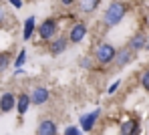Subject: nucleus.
<instances>
[{
  "label": "nucleus",
  "mask_w": 149,
  "mask_h": 135,
  "mask_svg": "<svg viewBox=\"0 0 149 135\" xmlns=\"http://www.w3.org/2000/svg\"><path fill=\"white\" fill-rule=\"evenodd\" d=\"M65 49H67V38L65 36L63 38H54L50 42V54H61Z\"/></svg>",
  "instance_id": "nucleus-11"
},
{
  "label": "nucleus",
  "mask_w": 149,
  "mask_h": 135,
  "mask_svg": "<svg viewBox=\"0 0 149 135\" xmlns=\"http://www.w3.org/2000/svg\"><path fill=\"white\" fill-rule=\"evenodd\" d=\"M34 16H28L24 22V32H22V36H24V40H28L30 36H32V32H34Z\"/></svg>",
  "instance_id": "nucleus-13"
},
{
  "label": "nucleus",
  "mask_w": 149,
  "mask_h": 135,
  "mask_svg": "<svg viewBox=\"0 0 149 135\" xmlns=\"http://www.w3.org/2000/svg\"><path fill=\"white\" fill-rule=\"evenodd\" d=\"M30 103H32V101H30V97L22 93V95L16 99V109H18V113H20V115H24L26 111H28V107H30Z\"/></svg>",
  "instance_id": "nucleus-12"
},
{
  "label": "nucleus",
  "mask_w": 149,
  "mask_h": 135,
  "mask_svg": "<svg viewBox=\"0 0 149 135\" xmlns=\"http://www.w3.org/2000/svg\"><path fill=\"white\" fill-rule=\"evenodd\" d=\"M117 87H119V81H115L111 87H109V93H115V91H117Z\"/></svg>",
  "instance_id": "nucleus-21"
},
{
  "label": "nucleus",
  "mask_w": 149,
  "mask_h": 135,
  "mask_svg": "<svg viewBox=\"0 0 149 135\" xmlns=\"http://www.w3.org/2000/svg\"><path fill=\"white\" fill-rule=\"evenodd\" d=\"M85 34H87V26L81 22V24H74V26H73V30H71V36H69V38H71L73 42H81V40L85 38Z\"/></svg>",
  "instance_id": "nucleus-8"
},
{
  "label": "nucleus",
  "mask_w": 149,
  "mask_h": 135,
  "mask_svg": "<svg viewBox=\"0 0 149 135\" xmlns=\"http://www.w3.org/2000/svg\"><path fill=\"white\" fill-rule=\"evenodd\" d=\"M131 56H133V54L129 53V51H121V53H117V56H115V58H117V65H119V67H123L125 63H129V61H131Z\"/></svg>",
  "instance_id": "nucleus-15"
},
{
  "label": "nucleus",
  "mask_w": 149,
  "mask_h": 135,
  "mask_svg": "<svg viewBox=\"0 0 149 135\" xmlns=\"http://www.w3.org/2000/svg\"><path fill=\"white\" fill-rule=\"evenodd\" d=\"M147 49H149V40H147Z\"/></svg>",
  "instance_id": "nucleus-24"
},
{
  "label": "nucleus",
  "mask_w": 149,
  "mask_h": 135,
  "mask_svg": "<svg viewBox=\"0 0 149 135\" xmlns=\"http://www.w3.org/2000/svg\"><path fill=\"white\" fill-rule=\"evenodd\" d=\"M54 30H56V22L49 18V20H45L40 26H38V34H40V38H45V40H50L52 36H54Z\"/></svg>",
  "instance_id": "nucleus-3"
},
{
  "label": "nucleus",
  "mask_w": 149,
  "mask_h": 135,
  "mask_svg": "<svg viewBox=\"0 0 149 135\" xmlns=\"http://www.w3.org/2000/svg\"><path fill=\"white\" fill-rule=\"evenodd\" d=\"M36 135H56V125L50 119H45V121H40V125L36 129Z\"/></svg>",
  "instance_id": "nucleus-7"
},
{
  "label": "nucleus",
  "mask_w": 149,
  "mask_h": 135,
  "mask_svg": "<svg viewBox=\"0 0 149 135\" xmlns=\"http://www.w3.org/2000/svg\"><path fill=\"white\" fill-rule=\"evenodd\" d=\"M30 101H32L34 105L47 103V101H49V89H47V87H34V91H32V95H30Z\"/></svg>",
  "instance_id": "nucleus-4"
},
{
  "label": "nucleus",
  "mask_w": 149,
  "mask_h": 135,
  "mask_svg": "<svg viewBox=\"0 0 149 135\" xmlns=\"http://www.w3.org/2000/svg\"><path fill=\"white\" fill-rule=\"evenodd\" d=\"M65 135H81V131H79L77 127H69V129L65 131Z\"/></svg>",
  "instance_id": "nucleus-19"
},
{
  "label": "nucleus",
  "mask_w": 149,
  "mask_h": 135,
  "mask_svg": "<svg viewBox=\"0 0 149 135\" xmlns=\"http://www.w3.org/2000/svg\"><path fill=\"white\" fill-rule=\"evenodd\" d=\"M24 58H26V51H20V53H18V58H16V63H14V65H16V69H20V67H22Z\"/></svg>",
  "instance_id": "nucleus-17"
},
{
  "label": "nucleus",
  "mask_w": 149,
  "mask_h": 135,
  "mask_svg": "<svg viewBox=\"0 0 149 135\" xmlns=\"http://www.w3.org/2000/svg\"><path fill=\"white\" fill-rule=\"evenodd\" d=\"M125 12H127V8H125L123 2H113V4L107 8V12H105V24H107V26L119 24V22L123 20Z\"/></svg>",
  "instance_id": "nucleus-1"
},
{
  "label": "nucleus",
  "mask_w": 149,
  "mask_h": 135,
  "mask_svg": "<svg viewBox=\"0 0 149 135\" xmlns=\"http://www.w3.org/2000/svg\"><path fill=\"white\" fill-rule=\"evenodd\" d=\"M14 107H16V97L12 93H4L0 97V111L2 113H8V111H12Z\"/></svg>",
  "instance_id": "nucleus-5"
},
{
  "label": "nucleus",
  "mask_w": 149,
  "mask_h": 135,
  "mask_svg": "<svg viewBox=\"0 0 149 135\" xmlns=\"http://www.w3.org/2000/svg\"><path fill=\"white\" fill-rule=\"evenodd\" d=\"M8 65H10V54L2 53V54H0V73H2V71H4Z\"/></svg>",
  "instance_id": "nucleus-16"
},
{
  "label": "nucleus",
  "mask_w": 149,
  "mask_h": 135,
  "mask_svg": "<svg viewBox=\"0 0 149 135\" xmlns=\"http://www.w3.org/2000/svg\"><path fill=\"white\" fill-rule=\"evenodd\" d=\"M4 20V10H2V6H0V22Z\"/></svg>",
  "instance_id": "nucleus-22"
},
{
  "label": "nucleus",
  "mask_w": 149,
  "mask_h": 135,
  "mask_svg": "<svg viewBox=\"0 0 149 135\" xmlns=\"http://www.w3.org/2000/svg\"><path fill=\"white\" fill-rule=\"evenodd\" d=\"M63 4H71V2H74V0H61Z\"/></svg>",
  "instance_id": "nucleus-23"
},
{
  "label": "nucleus",
  "mask_w": 149,
  "mask_h": 135,
  "mask_svg": "<svg viewBox=\"0 0 149 135\" xmlns=\"http://www.w3.org/2000/svg\"><path fill=\"white\" fill-rule=\"evenodd\" d=\"M95 56H97V61L99 63H103V65H107V63H111L115 56H117V53H115V49L111 47V45H99V49H97V53H95Z\"/></svg>",
  "instance_id": "nucleus-2"
},
{
  "label": "nucleus",
  "mask_w": 149,
  "mask_h": 135,
  "mask_svg": "<svg viewBox=\"0 0 149 135\" xmlns=\"http://www.w3.org/2000/svg\"><path fill=\"white\" fill-rule=\"evenodd\" d=\"M143 47H147V38H145V34H135L133 38H131V42H129V49L131 51H141Z\"/></svg>",
  "instance_id": "nucleus-9"
},
{
  "label": "nucleus",
  "mask_w": 149,
  "mask_h": 135,
  "mask_svg": "<svg viewBox=\"0 0 149 135\" xmlns=\"http://www.w3.org/2000/svg\"><path fill=\"white\" fill-rule=\"evenodd\" d=\"M8 2H10L14 8H22V0H8Z\"/></svg>",
  "instance_id": "nucleus-20"
},
{
  "label": "nucleus",
  "mask_w": 149,
  "mask_h": 135,
  "mask_svg": "<svg viewBox=\"0 0 149 135\" xmlns=\"http://www.w3.org/2000/svg\"><path fill=\"white\" fill-rule=\"evenodd\" d=\"M97 117H99V109L93 111V113L83 115V117H81V127H83V131H91L93 125H95V121H97Z\"/></svg>",
  "instance_id": "nucleus-6"
},
{
  "label": "nucleus",
  "mask_w": 149,
  "mask_h": 135,
  "mask_svg": "<svg viewBox=\"0 0 149 135\" xmlns=\"http://www.w3.org/2000/svg\"><path fill=\"white\" fill-rule=\"evenodd\" d=\"M101 0H81V10L83 12H93L97 6H99Z\"/></svg>",
  "instance_id": "nucleus-14"
},
{
  "label": "nucleus",
  "mask_w": 149,
  "mask_h": 135,
  "mask_svg": "<svg viewBox=\"0 0 149 135\" xmlns=\"http://www.w3.org/2000/svg\"><path fill=\"white\" fill-rule=\"evenodd\" d=\"M137 131H139V125L135 119H129L121 125V135H137Z\"/></svg>",
  "instance_id": "nucleus-10"
},
{
  "label": "nucleus",
  "mask_w": 149,
  "mask_h": 135,
  "mask_svg": "<svg viewBox=\"0 0 149 135\" xmlns=\"http://www.w3.org/2000/svg\"><path fill=\"white\" fill-rule=\"evenodd\" d=\"M141 85H143V89H147V91H149V69L143 73V77H141Z\"/></svg>",
  "instance_id": "nucleus-18"
}]
</instances>
